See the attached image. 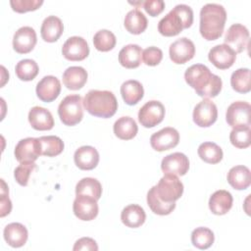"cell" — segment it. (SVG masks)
Segmentation results:
<instances>
[{"mask_svg":"<svg viewBox=\"0 0 251 251\" xmlns=\"http://www.w3.org/2000/svg\"><path fill=\"white\" fill-rule=\"evenodd\" d=\"M184 79L201 97H216L222 90L223 81L220 76L211 73L203 64H194L186 69Z\"/></svg>","mask_w":251,"mask_h":251,"instance_id":"obj_1","label":"cell"},{"mask_svg":"<svg viewBox=\"0 0 251 251\" xmlns=\"http://www.w3.org/2000/svg\"><path fill=\"white\" fill-rule=\"evenodd\" d=\"M226 12L223 5L207 3L200 10L199 30L206 40L218 39L224 31Z\"/></svg>","mask_w":251,"mask_h":251,"instance_id":"obj_2","label":"cell"},{"mask_svg":"<svg viewBox=\"0 0 251 251\" xmlns=\"http://www.w3.org/2000/svg\"><path fill=\"white\" fill-rule=\"evenodd\" d=\"M83 107L92 116L99 118H111L118 110V101L112 91L89 90L83 100Z\"/></svg>","mask_w":251,"mask_h":251,"instance_id":"obj_3","label":"cell"},{"mask_svg":"<svg viewBox=\"0 0 251 251\" xmlns=\"http://www.w3.org/2000/svg\"><path fill=\"white\" fill-rule=\"evenodd\" d=\"M193 23V11L186 4L175 6L158 24V30L162 35L175 36L183 28L191 26Z\"/></svg>","mask_w":251,"mask_h":251,"instance_id":"obj_4","label":"cell"},{"mask_svg":"<svg viewBox=\"0 0 251 251\" xmlns=\"http://www.w3.org/2000/svg\"><path fill=\"white\" fill-rule=\"evenodd\" d=\"M58 115L61 122L66 126H75L83 118L82 98L78 94L66 96L58 106Z\"/></svg>","mask_w":251,"mask_h":251,"instance_id":"obj_5","label":"cell"},{"mask_svg":"<svg viewBox=\"0 0 251 251\" xmlns=\"http://www.w3.org/2000/svg\"><path fill=\"white\" fill-rule=\"evenodd\" d=\"M157 197L165 203H173L183 193V184L176 176L165 174L159 182L153 186Z\"/></svg>","mask_w":251,"mask_h":251,"instance_id":"obj_6","label":"cell"},{"mask_svg":"<svg viewBox=\"0 0 251 251\" xmlns=\"http://www.w3.org/2000/svg\"><path fill=\"white\" fill-rule=\"evenodd\" d=\"M15 157L18 162L22 163H34L41 155V144L39 138L26 137L21 139L14 151Z\"/></svg>","mask_w":251,"mask_h":251,"instance_id":"obj_7","label":"cell"},{"mask_svg":"<svg viewBox=\"0 0 251 251\" xmlns=\"http://www.w3.org/2000/svg\"><path fill=\"white\" fill-rule=\"evenodd\" d=\"M165 117V107L157 100L146 102L138 112V121L144 127H153L159 125Z\"/></svg>","mask_w":251,"mask_h":251,"instance_id":"obj_8","label":"cell"},{"mask_svg":"<svg viewBox=\"0 0 251 251\" xmlns=\"http://www.w3.org/2000/svg\"><path fill=\"white\" fill-rule=\"evenodd\" d=\"M193 121L201 127H208L212 126L218 118V109L216 104L208 99L204 98L200 101L193 110Z\"/></svg>","mask_w":251,"mask_h":251,"instance_id":"obj_9","label":"cell"},{"mask_svg":"<svg viewBox=\"0 0 251 251\" xmlns=\"http://www.w3.org/2000/svg\"><path fill=\"white\" fill-rule=\"evenodd\" d=\"M251 106L245 101H235L231 103L226 113V123L231 127L250 126Z\"/></svg>","mask_w":251,"mask_h":251,"instance_id":"obj_10","label":"cell"},{"mask_svg":"<svg viewBox=\"0 0 251 251\" xmlns=\"http://www.w3.org/2000/svg\"><path fill=\"white\" fill-rule=\"evenodd\" d=\"M74 214L81 221H92L98 215L97 200L89 195L78 194L73 203Z\"/></svg>","mask_w":251,"mask_h":251,"instance_id":"obj_11","label":"cell"},{"mask_svg":"<svg viewBox=\"0 0 251 251\" xmlns=\"http://www.w3.org/2000/svg\"><path fill=\"white\" fill-rule=\"evenodd\" d=\"M179 141L178 131L171 126L164 127L153 133L150 137V144L156 151L162 152L176 147Z\"/></svg>","mask_w":251,"mask_h":251,"instance_id":"obj_12","label":"cell"},{"mask_svg":"<svg viewBox=\"0 0 251 251\" xmlns=\"http://www.w3.org/2000/svg\"><path fill=\"white\" fill-rule=\"evenodd\" d=\"M209 61L218 69L230 68L236 60V52L226 44H218L211 48L208 54Z\"/></svg>","mask_w":251,"mask_h":251,"instance_id":"obj_13","label":"cell"},{"mask_svg":"<svg viewBox=\"0 0 251 251\" xmlns=\"http://www.w3.org/2000/svg\"><path fill=\"white\" fill-rule=\"evenodd\" d=\"M62 54L67 60L81 61L88 56L89 47L84 38L80 36H71L63 44Z\"/></svg>","mask_w":251,"mask_h":251,"instance_id":"obj_14","label":"cell"},{"mask_svg":"<svg viewBox=\"0 0 251 251\" xmlns=\"http://www.w3.org/2000/svg\"><path fill=\"white\" fill-rule=\"evenodd\" d=\"M169 54L175 64H184L194 57V43L187 37H180L170 45Z\"/></svg>","mask_w":251,"mask_h":251,"instance_id":"obj_15","label":"cell"},{"mask_svg":"<svg viewBox=\"0 0 251 251\" xmlns=\"http://www.w3.org/2000/svg\"><path fill=\"white\" fill-rule=\"evenodd\" d=\"M224 40L225 44L228 45L236 53H240L248 45L249 31L245 25L241 24H233L228 27Z\"/></svg>","mask_w":251,"mask_h":251,"instance_id":"obj_16","label":"cell"},{"mask_svg":"<svg viewBox=\"0 0 251 251\" xmlns=\"http://www.w3.org/2000/svg\"><path fill=\"white\" fill-rule=\"evenodd\" d=\"M161 169L164 174L184 176L189 169V160L183 153L175 152L163 158Z\"/></svg>","mask_w":251,"mask_h":251,"instance_id":"obj_17","label":"cell"},{"mask_svg":"<svg viewBox=\"0 0 251 251\" xmlns=\"http://www.w3.org/2000/svg\"><path fill=\"white\" fill-rule=\"evenodd\" d=\"M37 41L35 30L28 25L20 27L13 36V47L20 54L30 52Z\"/></svg>","mask_w":251,"mask_h":251,"instance_id":"obj_18","label":"cell"},{"mask_svg":"<svg viewBox=\"0 0 251 251\" xmlns=\"http://www.w3.org/2000/svg\"><path fill=\"white\" fill-rule=\"evenodd\" d=\"M35 91L41 101L52 102L61 92V82L54 75H45L37 82Z\"/></svg>","mask_w":251,"mask_h":251,"instance_id":"obj_19","label":"cell"},{"mask_svg":"<svg viewBox=\"0 0 251 251\" xmlns=\"http://www.w3.org/2000/svg\"><path fill=\"white\" fill-rule=\"evenodd\" d=\"M28 122L36 130H49L54 126V119L51 112L39 106H34L29 110Z\"/></svg>","mask_w":251,"mask_h":251,"instance_id":"obj_20","label":"cell"},{"mask_svg":"<svg viewBox=\"0 0 251 251\" xmlns=\"http://www.w3.org/2000/svg\"><path fill=\"white\" fill-rule=\"evenodd\" d=\"M5 241L14 248H19L26 243L28 232L26 227L21 223H11L3 230Z\"/></svg>","mask_w":251,"mask_h":251,"instance_id":"obj_21","label":"cell"},{"mask_svg":"<svg viewBox=\"0 0 251 251\" xmlns=\"http://www.w3.org/2000/svg\"><path fill=\"white\" fill-rule=\"evenodd\" d=\"M74 160L80 170H92L98 165L99 153L94 147L84 145L75 150Z\"/></svg>","mask_w":251,"mask_h":251,"instance_id":"obj_22","label":"cell"},{"mask_svg":"<svg viewBox=\"0 0 251 251\" xmlns=\"http://www.w3.org/2000/svg\"><path fill=\"white\" fill-rule=\"evenodd\" d=\"M232 195L225 189L215 191L209 199V208L215 215H225L232 207Z\"/></svg>","mask_w":251,"mask_h":251,"instance_id":"obj_23","label":"cell"},{"mask_svg":"<svg viewBox=\"0 0 251 251\" xmlns=\"http://www.w3.org/2000/svg\"><path fill=\"white\" fill-rule=\"evenodd\" d=\"M64 25L60 18L56 16H48L42 22L40 33L44 41L55 42L62 35Z\"/></svg>","mask_w":251,"mask_h":251,"instance_id":"obj_24","label":"cell"},{"mask_svg":"<svg viewBox=\"0 0 251 251\" xmlns=\"http://www.w3.org/2000/svg\"><path fill=\"white\" fill-rule=\"evenodd\" d=\"M87 81V72L79 66L69 67L63 74V83L71 90L80 89Z\"/></svg>","mask_w":251,"mask_h":251,"instance_id":"obj_25","label":"cell"},{"mask_svg":"<svg viewBox=\"0 0 251 251\" xmlns=\"http://www.w3.org/2000/svg\"><path fill=\"white\" fill-rule=\"evenodd\" d=\"M122 223L132 228L139 227L146 220V214L144 209L137 204H130L126 206L121 213Z\"/></svg>","mask_w":251,"mask_h":251,"instance_id":"obj_26","label":"cell"},{"mask_svg":"<svg viewBox=\"0 0 251 251\" xmlns=\"http://www.w3.org/2000/svg\"><path fill=\"white\" fill-rule=\"evenodd\" d=\"M227 182L237 190L246 189L251 183V173L246 166L238 165L232 167L226 176Z\"/></svg>","mask_w":251,"mask_h":251,"instance_id":"obj_27","label":"cell"},{"mask_svg":"<svg viewBox=\"0 0 251 251\" xmlns=\"http://www.w3.org/2000/svg\"><path fill=\"white\" fill-rule=\"evenodd\" d=\"M142 49L137 44H127L119 52V62L126 69L137 68L141 64Z\"/></svg>","mask_w":251,"mask_h":251,"instance_id":"obj_28","label":"cell"},{"mask_svg":"<svg viewBox=\"0 0 251 251\" xmlns=\"http://www.w3.org/2000/svg\"><path fill=\"white\" fill-rule=\"evenodd\" d=\"M121 94L127 105H135L142 99L144 89L138 80L128 79L121 85Z\"/></svg>","mask_w":251,"mask_h":251,"instance_id":"obj_29","label":"cell"},{"mask_svg":"<svg viewBox=\"0 0 251 251\" xmlns=\"http://www.w3.org/2000/svg\"><path fill=\"white\" fill-rule=\"evenodd\" d=\"M113 130L115 135L120 139L129 140L136 135L138 131V126L136 122L132 118L128 116H124L119 118L115 122L113 126Z\"/></svg>","mask_w":251,"mask_h":251,"instance_id":"obj_30","label":"cell"},{"mask_svg":"<svg viewBox=\"0 0 251 251\" xmlns=\"http://www.w3.org/2000/svg\"><path fill=\"white\" fill-rule=\"evenodd\" d=\"M124 25L128 32L132 34H140L146 29L148 21L141 11L138 9H132L126 13Z\"/></svg>","mask_w":251,"mask_h":251,"instance_id":"obj_31","label":"cell"},{"mask_svg":"<svg viewBox=\"0 0 251 251\" xmlns=\"http://www.w3.org/2000/svg\"><path fill=\"white\" fill-rule=\"evenodd\" d=\"M199 157L206 163L209 164H218L223 159V150L222 148L214 142H203L198 147Z\"/></svg>","mask_w":251,"mask_h":251,"instance_id":"obj_32","label":"cell"},{"mask_svg":"<svg viewBox=\"0 0 251 251\" xmlns=\"http://www.w3.org/2000/svg\"><path fill=\"white\" fill-rule=\"evenodd\" d=\"M75 194L89 195L98 200L102 194V185L96 178L83 177L75 185Z\"/></svg>","mask_w":251,"mask_h":251,"instance_id":"obj_33","label":"cell"},{"mask_svg":"<svg viewBox=\"0 0 251 251\" xmlns=\"http://www.w3.org/2000/svg\"><path fill=\"white\" fill-rule=\"evenodd\" d=\"M250 70L240 68L234 71L230 76V84L232 88L239 93H247L251 89Z\"/></svg>","mask_w":251,"mask_h":251,"instance_id":"obj_34","label":"cell"},{"mask_svg":"<svg viewBox=\"0 0 251 251\" xmlns=\"http://www.w3.org/2000/svg\"><path fill=\"white\" fill-rule=\"evenodd\" d=\"M41 144V155L54 157L61 154L64 150L63 140L56 135H47L39 137Z\"/></svg>","mask_w":251,"mask_h":251,"instance_id":"obj_35","label":"cell"},{"mask_svg":"<svg viewBox=\"0 0 251 251\" xmlns=\"http://www.w3.org/2000/svg\"><path fill=\"white\" fill-rule=\"evenodd\" d=\"M215 240L214 232L204 226H199L193 229L191 232V242L193 246H195L198 249L205 250L212 246Z\"/></svg>","mask_w":251,"mask_h":251,"instance_id":"obj_36","label":"cell"},{"mask_svg":"<svg viewBox=\"0 0 251 251\" xmlns=\"http://www.w3.org/2000/svg\"><path fill=\"white\" fill-rule=\"evenodd\" d=\"M15 72L17 76L21 80L29 81L32 80L39 72L37 63L31 59H24L17 63L15 67Z\"/></svg>","mask_w":251,"mask_h":251,"instance_id":"obj_37","label":"cell"},{"mask_svg":"<svg viewBox=\"0 0 251 251\" xmlns=\"http://www.w3.org/2000/svg\"><path fill=\"white\" fill-rule=\"evenodd\" d=\"M147 204L153 213H155L157 215H161V216L171 214L176 208V202L165 203V202L161 201L157 197L153 186L149 189V191L147 193Z\"/></svg>","mask_w":251,"mask_h":251,"instance_id":"obj_38","label":"cell"},{"mask_svg":"<svg viewBox=\"0 0 251 251\" xmlns=\"http://www.w3.org/2000/svg\"><path fill=\"white\" fill-rule=\"evenodd\" d=\"M117 42L115 34L108 29H100L93 36L94 47L102 52L112 50Z\"/></svg>","mask_w":251,"mask_h":251,"instance_id":"obj_39","label":"cell"},{"mask_svg":"<svg viewBox=\"0 0 251 251\" xmlns=\"http://www.w3.org/2000/svg\"><path fill=\"white\" fill-rule=\"evenodd\" d=\"M250 126L232 127V130L229 133V140L236 148H247L250 145Z\"/></svg>","mask_w":251,"mask_h":251,"instance_id":"obj_40","label":"cell"},{"mask_svg":"<svg viewBox=\"0 0 251 251\" xmlns=\"http://www.w3.org/2000/svg\"><path fill=\"white\" fill-rule=\"evenodd\" d=\"M36 168L35 163H22L14 171V176L17 182L22 186H26L28 183L29 176Z\"/></svg>","mask_w":251,"mask_h":251,"instance_id":"obj_41","label":"cell"},{"mask_svg":"<svg viewBox=\"0 0 251 251\" xmlns=\"http://www.w3.org/2000/svg\"><path fill=\"white\" fill-rule=\"evenodd\" d=\"M43 4V0H11L10 5L14 11L25 13L38 9Z\"/></svg>","mask_w":251,"mask_h":251,"instance_id":"obj_42","label":"cell"},{"mask_svg":"<svg viewBox=\"0 0 251 251\" xmlns=\"http://www.w3.org/2000/svg\"><path fill=\"white\" fill-rule=\"evenodd\" d=\"M142 59L147 66H156L162 61L163 52L158 47L150 46L142 51Z\"/></svg>","mask_w":251,"mask_h":251,"instance_id":"obj_43","label":"cell"},{"mask_svg":"<svg viewBox=\"0 0 251 251\" xmlns=\"http://www.w3.org/2000/svg\"><path fill=\"white\" fill-rule=\"evenodd\" d=\"M1 183H2V188H1V214L0 216L3 218L6 215L10 214L11 210H12V202L9 198V189L6 186V183L4 181V179H1Z\"/></svg>","mask_w":251,"mask_h":251,"instance_id":"obj_44","label":"cell"},{"mask_svg":"<svg viewBox=\"0 0 251 251\" xmlns=\"http://www.w3.org/2000/svg\"><path fill=\"white\" fill-rule=\"evenodd\" d=\"M145 11L152 17H156L165 9V2L163 0H146L143 2Z\"/></svg>","mask_w":251,"mask_h":251,"instance_id":"obj_45","label":"cell"},{"mask_svg":"<svg viewBox=\"0 0 251 251\" xmlns=\"http://www.w3.org/2000/svg\"><path fill=\"white\" fill-rule=\"evenodd\" d=\"M74 251H79V250H91V251H97L98 245L96 241L90 237H81L77 239L73 247Z\"/></svg>","mask_w":251,"mask_h":251,"instance_id":"obj_46","label":"cell"},{"mask_svg":"<svg viewBox=\"0 0 251 251\" xmlns=\"http://www.w3.org/2000/svg\"><path fill=\"white\" fill-rule=\"evenodd\" d=\"M143 2H144V1H135V2H131V1H129V3H130V4H133V5H135V6L143 5Z\"/></svg>","mask_w":251,"mask_h":251,"instance_id":"obj_47","label":"cell"}]
</instances>
